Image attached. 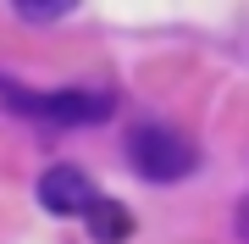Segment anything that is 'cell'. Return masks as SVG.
Instances as JSON below:
<instances>
[{"label": "cell", "instance_id": "1", "mask_svg": "<svg viewBox=\"0 0 249 244\" xmlns=\"http://www.w3.org/2000/svg\"><path fill=\"white\" fill-rule=\"evenodd\" d=\"M127 167H133L144 183H178V178H188V172L199 167V155L188 145V133H178V128L139 122L133 133H127Z\"/></svg>", "mask_w": 249, "mask_h": 244}, {"label": "cell", "instance_id": "2", "mask_svg": "<svg viewBox=\"0 0 249 244\" xmlns=\"http://www.w3.org/2000/svg\"><path fill=\"white\" fill-rule=\"evenodd\" d=\"M11 106L22 117H39V122H55V128H89V122H106L111 117V94L106 89H55V94H22L17 83H6Z\"/></svg>", "mask_w": 249, "mask_h": 244}, {"label": "cell", "instance_id": "3", "mask_svg": "<svg viewBox=\"0 0 249 244\" xmlns=\"http://www.w3.org/2000/svg\"><path fill=\"white\" fill-rule=\"evenodd\" d=\"M89 200H94V189H89V178H83L78 167H50L45 178H39V206H45L50 217H83Z\"/></svg>", "mask_w": 249, "mask_h": 244}, {"label": "cell", "instance_id": "4", "mask_svg": "<svg viewBox=\"0 0 249 244\" xmlns=\"http://www.w3.org/2000/svg\"><path fill=\"white\" fill-rule=\"evenodd\" d=\"M83 222H89V233H94L100 244H122L127 233H133V217H127V211L116 206L111 194H94L89 211H83Z\"/></svg>", "mask_w": 249, "mask_h": 244}, {"label": "cell", "instance_id": "5", "mask_svg": "<svg viewBox=\"0 0 249 244\" xmlns=\"http://www.w3.org/2000/svg\"><path fill=\"white\" fill-rule=\"evenodd\" d=\"M11 6H17L22 22H55V17H67L78 0H11Z\"/></svg>", "mask_w": 249, "mask_h": 244}]
</instances>
